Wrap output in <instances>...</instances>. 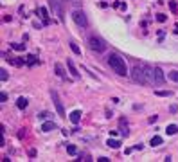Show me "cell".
Returning a JSON list of instances; mask_svg holds the SVG:
<instances>
[{
	"mask_svg": "<svg viewBox=\"0 0 178 162\" xmlns=\"http://www.w3.org/2000/svg\"><path fill=\"white\" fill-rule=\"evenodd\" d=\"M131 77H133V81L139 83V85H146L147 77H146V70H144V63H139V65L133 67V70H131Z\"/></svg>",
	"mask_w": 178,
	"mask_h": 162,
	"instance_id": "obj_2",
	"label": "cell"
},
{
	"mask_svg": "<svg viewBox=\"0 0 178 162\" xmlns=\"http://www.w3.org/2000/svg\"><path fill=\"white\" fill-rule=\"evenodd\" d=\"M67 67H68L70 74H72L74 77H77V79H79V72H77V69H76V65H74V61H72V60H67Z\"/></svg>",
	"mask_w": 178,
	"mask_h": 162,
	"instance_id": "obj_7",
	"label": "cell"
},
{
	"mask_svg": "<svg viewBox=\"0 0 178 162\" xmlns=\"http://www.w3.org/2000/svg\"><path fill=\"white\" fill-rule=\"evenodd\" d=\"M7 77H9L7 70H6V69H0V79H2V81H7Z\"/></svg>",
	"mask_w": 178,
	"mask_h": 162,
	"instance_id": "obj_20",
	"label": "cell"
},
{
	"mask_svg": "<svg viewBox=\"0 0 178 162\" xmlns=\"http://www.w3.org/2000/svg\"><path fill=\"white\" fill-rule=\"evenodd\" d=\"M68 2H74V0H68Z\"/></svg>",
	"mask_w": 178,
	"mask_h": 162,
	"instance_id": "obj_30",
	"label": "cell"
},
{
	"mask_svg": "<svg viewBox=\"0 0 178 162\" xmlns=\"http://www.w3.org/2000/svg\"><path fill=\"white\" fill-rule=\"evenodd\" d=\"M166 18H168L166 15H157V22H166Z\"/></svg>",
	"mask_w": 178,
	"mask_h": 162,
	"instance_id": "obj_24",
	"label": "cell"
},
{
	"mask_svg": "<svg viewBox=\"0 0 178 162\" xmlns=\"http://www.w3.org/2000/svg\"><path fill=\"white\" fill-rule=\"evenodd\" d=\"M175 34H178V23L175 25Z\"/></svg>",
	"mask_w": 178,
	"mask_h": 162,
	"instance_id": "obj_29",
	"label": "cell"
},
{
	"mask_svg": "<svg viewBox=\"0 0 178 162\" xmlns=\"http://www.w3.org/2000/svg\"><path fill=\"white\" fill-rule=\"evenodd\" d=\"M155 94H157L158 97H169V96H173V92H171V90H157Z\"/></svg>",
	"mask_w": 178,
	"mask_h": 162,
	"instance_id": "obj_11",
	"label": "cell"
},
{
	"mask_svg": "<svg viewBox=\"0 0 178 162\" xmlns=\"http://www.w3.org/2000/svg\"><path fill=\"white\" fill-rule=\"evenodd\" d=\"M49 2H51V6H52V7H56V0H49Z\"/></svg>",
	"mask_w": 178,
	"mask_h": 162,
	"instance_id": "obj_28",
	"label": "cell"
},
{
	"mask_svg": "<svg viewBox=\"0 0 178 162\" xmlns=\"http://www.w3.org/2000/svg\"><path fill=\"white\" fill-rule=\"evenodd\" d=\"M68 45H70V49H72V52H74V54H77V56L81 54V49H79V45H76L74 42H70Z\"/></svg>",
	"mask_w": 178,
	"mask_h": 162,
	"instance_id": "obj_17",
	"label": "cell"
},
{
	"mask_svg": "<svg viewBox=\"0 0 178 162\" xmlns=\"http://www.w3.org/2000/svg\"><path fill=\"white\" fill-rule=\"evenodd\" d=\"M169 7L171 11H176V2H169Z\"/></svg>",
	"mask_w": 178,
	"mask_h": 162,
	"instance_id": "obj_26",
	"label": "cell"
},
{
	"mask_svg": "<svg viewBox=\"0 0 178 162\" xmlns=\"http://www.w3.org/2000/svg\"><path fill=\"white\" fill-rule=\"evenodd\" d=\"M169 79L178 83V70H171V72H169Z\"/></svg>",
	"mask_w": 178,
	"mask_h": 162,
	"instance_id": "obj_19",
	"label": "cell"
},
{
	"mask_svg": "<svg viewBox=\"0 0 178 162\" xmlns=\"http://www.w3.org/2000/svg\"><path fill=\"white\" fill-rule=\"evenodd\" d=\"M16 106H18V108H25V106H27V99H25V97H18Z\"/></svg>",
	"mask_w": 178,
	"mask_h": 162,
	"instance_id": "obj_15",
	"label": "cell"
},
{
	"mask_svg": "<svg viewBox=\"0 0 178 162\" xmlns=\"http://www.w3.org/2000/svg\"><path fill=\"white\" fill-rule=\"evenodd\" d=\"M0 99H2V103H6V101H7V94L2 92V94H0Z\"/></svg>",
	"mask_w": 178,
	"mask_h": 162,
	"instance_id": "obj_25",
	"label": "cell"
},
{
	"mask_svg": "<svg viewBox=\"0 0 178 162\" xmlns=\"http://www.w3.org/2000/svg\"><path fill=\"white\" fill-rule=\"evenodd\" d=\"M166 131H168V135H175V133L178 131V126H176V124H169Z\"/></svg>",
	"mask_w": 178,
	"mask_h": 162,
	"instance_id": "obj_13",
	"label": "cell"
},
{
	"mask_svg": "<svg viewBox=\"0 0 178 162\" xmlns=\"http://www.w3.org/2000/svg\"><path fill=\"white\" fill-rule=\"evenodd\" d=\"M106 144H108L110 148H119V146H121V142L115 140V139H108V140H106Z\"/></svg>",
	"mask_w": 178,
	"mask_h": 162,
	"instance_id": "obj_14",
	"label": "cell"
},
{
	"mask_svg": "<svg viewBox=\"0 0 178 162\" xmlns=\"http://www.w3.org/2000/svg\"><path fill=\"white\" fill-rule=\"evenodd\" d=\"M108 65H110V67H112L119 76H126V74H128V69H126L124 60H122L121 56H117V54H112V56L108 58Z\"/></svg>",
	"mask_w": 178,
	"mask_h": 162,
	"instance_id": "obj_1",
	"label": "cell"
},
{
	"mask_svg": "<svg viewBox=\"0 0 178 162\" xmlns=\"http://www.w3.org/2000/svg\"><path fill=\"white\" fill-rule=\"evenodd\" d=\"M164 70L160 67H153V77H151V83L155 85H164Z\"/></svg>",
	"mask_w": 178,
	"mask_h": 162,
	"instance_id": "obj_6",
	"label": "cell"
},
{
	"mask_svg": "<svg viewBox=\"0 0 178 162\" xmlns=\"http://www.w3.org/2000/svg\"><path fill=\"white\" fill-rule=\"evenodd\" d=\"M38 117H40V119H47V117H52V114H51V112H42Z\"/></svg>",
	"mask_w": 178,
	"mask_h": 162,
	"instance_id": "obj_22",
	"label": "cell"
},
{
	"mask_svg": "<svg viewBox=\"0 0 178 162\" xmlns=\"http://www.w3.org/2000/svg\"><path fill=\"white\" fill-rule=\"evenodd\" d=\"M149 144H151V146H160V144H162V137H160V135H155L153 139L149 140Z\"/></svg>",
	"mask_w": 178,
	"mask_h": 162,
	"instance_id": "obj_10",
	"label": "cell"
},
{
	"mask_svg": "<svg viewBox=\"0 0 178 162\" xmlns=\"http://www.w3.org/2000/svg\"><path fill=\"white\" fill-rule=\"evenodd\" d=\"M67 153H68V155H77V148H76V146H74V144H70V146H67Z\"/></svg>",
	"mask_w": 178,
	"mask_h": 162,
	"instance_id": "obj_18",
	"label": "cell"
},
{
	"mask_svg": "<svg viewBox=\"0 0 178 162\" xmlns=\"http://www.w3.org/2000/svg\"><path fill=\"white\" fill-rule=\"evenodd\" d=\"M97 162H108V159H106V157H99V159H97Z\"/></svg>",
	"mask_w": 178,
	"mask_h": 162,
	"instance_id": "obj_27",
	"label": "cell"
},
{
	"mask_svg": "<svg viewBox=\"0 0 178 162\" xmlns=\"http://www.w3.org/2000/svg\"><path fill=\"white\" fill-rule=\"evenodd\" d=\"M79 119H81V112H79V110H74L72 114H70V121H72L74 124H77Z\"/></svg>",
	"mask_w": 178,
	"mask_h": 162,
	"instance_id": "obj_9",
	"label": "cell"
},
{
	"mask_svg": "<svg viewBox=\"0 0 178 162\" xmlns=\"http://www.w3.org/2000/svg\"><path fill=\"white\" fill-rule=\"evenodd\" d=\"M32 63H36V58L34 56H27V65H32Z\"/></svg>",
	"mask_w": 178,
	"mask_h": 162,
	"instance_id": "obj_23",
	"label": "cell"
},
{
	"mask_svg": "<svg viewBox=\"0 0 178 162\" xmlns=\"http://www.w3.org/2000/svg\"><path fill=\"white\" fill-rule=\"evenodd\" d=\"M72 20L74 23H77L81 29H85V27H88V20H86V15H85L81 9H76L72 11Z\"/></svg>",
	"mask_w": 178,
	"mask_h": 162,
	"instance_id": "obj_4",
	"label": "cell"
},
{
	"mask_svg": "<svg viewBox=\"0 0 178 162\" xmlns=\"http://www.w3.org/2000/svg\"><path fill=\"white\" fill-rule=\"evenodd\" d=\"M51 97H52V103H54V106H56V110H58V114L60 115H65V106H63V103H61V99H60V96H58V92L56 90H51Z\"/></svg>",
	"mask_w": 178,
	"mask_h": 162,
	"instance_id": "obj_5",
	"label": "cell"
},
{
	"mask_svg": "<svg viewBox=\"0 0 178 162\" xmlns=\"http://www.w3.org/2000/svg\"><path fill=\"white\" fill-rule=\"evenodd\" d=\"M88 45H90V49L95 51V52H105V51H106V43L103 42L99 36H90Z\"/></svg>",
	"mask_w": 178,
	"mask_h": 162,
	"instance_id": "obj_3",
	"label": "cell"
},
{
	"mask_svg": "<svg viewBox=\"0 0 178 162\" xmlns=\"http://www.w3.org/2000/svg\"><path fill=\"white\" fill-rule=\"evenodd\" d=\"M52 130H56V124H54L52 121L43 123V124H42V131H52Z\"/></svg>",
	"mask_w": 178,
	"mask_h": 162,
	"instance_id": "obj_8",
	"label": "cell"
},
{
	"mask_svg": "<svg viewBox=\"0 0 178 162\" xmlns=\"http://www.w3.org/2000/svg\"><path fill=\"white\" fill-rule=\"evenodd\" d=\"M11 47H13V49H16V51H23V49H25V45H23V43H11Z\"/></svg>",
	"mask_w": 178,
	"mask_h": 162,
	"instance_id": "obj_21",
	"label": "cell"
},
{
	"mask_svg": "<svg viewBox=\"0 0 178 162\" xmlns=\"http://www.w3.org/2000/svg\"><path fill=\"white\" fill-rule=\"evenodd\" d=\"M54 69H56V74L60 76V77H65V70L61 69V63H56L54 65Z\"/></svg>",
	"mask_w": 178,
	"mask_h": 162,
	"instance_id": "obj_12",
	"label": "cell"
},
{
	"mask_svg": "<svg viewBox=\"0 0 178 162\" xmlns=\"http://www.w3.org/2000/svg\"><path fill=\"white\" fill-rule=\"evenodd\" d=\"M38 15H40L43 20H45V23H47V16H49V15H47V9H45V7H38Z\"/></svg>",
	"mask_w": 178,
	"mask_h": 162,
	"instance_id": "obj_16",
	"label": "cell"
}]
</instances>
